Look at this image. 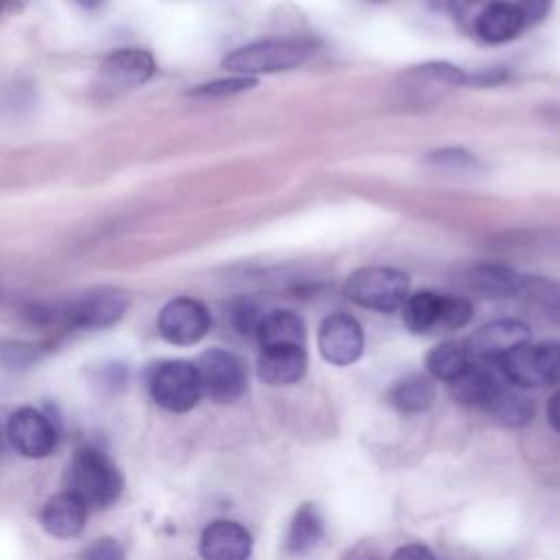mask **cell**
I'll list each match as a JSON object with an SVG mask.
<instances>
[{"instance_id":"6da1fadb","label":"cell","mask_w":560,"mask_h":560,"mask_svg":"<svg viewBox=\"0 0 560 560\" xmlns=\"http://www.w3.org/2000/svg\"><path fill=\"white\" fill-rule=\"evenodd\" d=\"M317 50L319 42L308 35L265 37L234 48L230 55H225L223 68L245 77L284 72L306 63L317 55Z\"/></svg>"},{"instance_id":"7a4b0ae2","label":"cell","mask_w":560,"mask_h":560,"mask_svg":"<svg viewBox=\"0 0 560 560\" xmlns=\"http://www.w3.org/2000/svg\"><path fill=\"white\" fill-rule=\"evenodd\" d=\"M125 488V477L116 462L96 446H79L66 470V490L77 494L88 508L114 505Z\"/></svg>"},{"instance_id":"3957f363","label":"cell","mask_w":560,"mask_h":560,"mask_svg":"<svg viewBox=\"0 0 560 560\" xmlns=\"http://www.w3.org/2000/svg\"><path fill=\"white\" fill-rule=\"evenodd\" d=\"M409 293L411 278L398 267H359L343 282V295L350 302L378 313L398 311Z\"/></svg>"},{"instance_id":"277c9868","label":"cell","mask_w":560,"mask_h":560,"mask_svg":"<svg viewBox=\"0 0 560 560\" xmlns=\"http://www.w3.org/2000/svg\"><path fill=\"white\" fill-rule=\"evenodd\" d=\"M492 365L508 385L521 389L560 385V339L527 341Z\"/></svg>"},{"instance_id":"5b68a950","label":"cell","mask_w":560,"mask_h":560,"mask_svg":"<svg viewBox=\"0 0 560 560\" xmlns=\"http://www.w3.org/2000/svg\"><path fill=\"white\" fill-rule=\"evenodd\" d=\"M147 389L153 402L171 413H186L201 400V381L192 361L164 359L147 370Z\"/></svg>"},{"instance_id":"8992f818","label":"cell","mask_w":560,"mask_h":560,"mask_svg":"<svg viewBox=\"0 0 560 560\" xmlns=\"http://www.w3.org/2000/svg\"><path fill=\"white\" fill-rule=\"evenodd\" d=\"M131 304V295L118 287H96L83 291L61 306V324L70 330H101L120 322Z\"/></svg>"},{"instance_id":"52a82bcc","label":"cell","mask_w":560,"mask_h":560,"mask_svg":"<svg viewBox=\"0 0 560 560\" xmlns=\"http://www.w3.org/2000/svg\"><path fill=\"white\" fill-rule=\"evenodd\" d=\"M201 392L217 405L236 402L249 383L245 361L225 350V348H208L195 361Z\"/></svg>"},{"instance_id":"ba28073f","label":"cell","mask_w":560,"mask_h":560,"mask_svg":"<svg viewBox=\"0 0 560 560\" xmlns=\"http://www.w3.org/2000/svg\"><path fill=\"white\" fill-rule=\"evenodd\" d=\"M7 440L20 455L28 459H44L57 448L59 427L50 413L24 405L9 416Z\"/></svg>"},{"instance_id":"9c48e42d","label":"cell","mask_w":560,"mask_h":560,"mask_svg":"<svg viewBox=\"0 0 560 560\" xmlns=\"http://www.w3.org/2000/svg\"><path fill=\"white\" fill-rule=\"evenodd\" d=\"M212 326L208 306L190 295L168 300L158 313V332L173 346H192L201 341Z\"/></svg>"},{"instance_id":"30bf717a","label":"cell","mask_w":560,"mask_h":560,"mask_svg":"<svg viewBox=\"0 0 560 560\" xmlns=\"http://www.w3.org/2000/svg\"><path fill=\"white\" fill-rule=\"evenodd\" d=\"M365 346L363 328L357 317L343 311L326 315L317 330V348L326 363L346 368L361 359Z\"/></svg>"},{"instance_id":"8fae6325","label":"cell","mask_w":560,"mask_h":560,"mask_svg":"<svg viewBox=\"0 0 560 560\" xmlns=\"http://www.w3.org/2000/svg\"><path fill=\"white\" fill-rule=\"evenodd\" d=\"M155 74V59L144 48H116L107 52L98 68L103 92L118 94L144 85Z\"/></svg>"},{"instance_id":"7c38bea8","label":"cell","mask_w":560,"mask_h":560,"mask_svg":"<svg viewBox=\"0 0 560 560\" xmlns=\"http://www.w3.org/2000/svg\"><path fill=\"white\" fill-rule=\"evenodd\" d=\"M398 88L402 96L411 103H427L429 98H438L440 94L468 85V72L448 61H422L411 66L402 77H398Z\"/></svg>"},{"instance_id":"4fadbf2b","label":"cell","mask_w":560,"mask_h":560,"mask_svg":"<svg viewBox=\"0 0 560 560\" xmlns=\"http://www.w3.org/2000/svg\"><path fill=\"white\" fill-rule=\"evenodd\" d=\"M529 337H532V330L525 322L505 317V319L488 322L481 328H477L466 339V346H468L475 361L497 363L499 359H503L512 350L527 343Z\"/></svg>"},{"instance_id":"5bb4252c","label":"cell","mask_w":560,"mask_h":560,"mask_svg":"<svg viewBox=\"0 0 560 560\" xmlns=\"http://www.w3.org/2000/svg\"><path fill=\"white\" fill-rule=\"evenodd\" d=\"M468 31L481 44L501 46L516 39L525 31V24L514 0H483Z\"/></svg>"},{"instance_id":"9a60e30c","label":"cell","mask_w":560,"mask_h":560,"mask_svg":"<svg viewBox=\"0 0 560 560\" xmlns=\"http://www.w3.org/2000/svg\"><path fill=\"white\" fill-rule=\"evenodd\" d=\"M505 387L508 383L501 378L499 370L490 368V363H483V361H472L457 378L448 383V389L455 402L464 407L481 409L486 413Z\"/></svg>"},{"instance_id":"2e32d148","label":"cell","mask_w":560,"mask_h":560,"mask_svg":"<svg viewBox=\"0 0 560 560\" xmlns=\"http://www.w3.org/2000/svg\"><path fill=\"white\" fill-rule=\"evenodd\" d=\"M252 534L232 518L210 521L199 536V553L203 560H249Z\"/></svg>"},{"instance_id":"e0dca14e","label":"cell","mask_w":560,"mask_h":560,"mask_svg":"<svg viewBox=\"0 0 560 560\" xmlns=\"http://www.w3.org/2000/svg\"><path fill=\"white\" fill-rule=\"evenodd\" d=\"M88 512L90 508L77 494L63 490L44 503L39 512V523L48 536L70 540L83 532L88 523Z\"/></svg>"},{"instance_id":"ac0fdd59","label":"cell","mask_w":560,"mask_h":560,"mask_svg":"<svg viewBox=\"0 0 560 560\" xmlns=\"http://www.w3.org/2000/svg\"><path fill=\"white\" fill-rule=\"evenodd\" d=\"M308 368L306 346H276V348H260L256 359V376L276 387L298 383Z\"/></svg>"},{"instance_id":"d6986e66","label":"cell","mask_w":560,"mask_h":560,"mask_svg":"<svg viewBox=\"0 0 560 560\" xmlns=\"http://www.w3.org/2000/svg\"><path fill=\"white\" fill-rule=\"evenodd\" d=\"M466 282L481 295L494 300L521 298L525 273L505 262H479L466 271Z\"/></svg>"},{"instance_id":"ffe728a7","label":"cell","mask_w":560,"mask_h":560,"mask_svg":"<svg viewBox=\"0 0 560 560\" xmlns=\"http://www.w3.org/2000/svg\"><path fill=\"white\" fill-rule=\"evenodd\" d=\"M326 523L315 503H302L293 512L284 538H282V549L289 558H302L311 553L324 538Z\"/></svg>"},{"instance_id":"44dd1931","label":"cell","mask_w":560,"mask_h":560,"mask_svg":"<svg viewBox=\"0 0 560 560\" xmlns=\"http://www.w3.org/2000/svg\"><path fill=\"white\" fill-rule=\"evenodd\" d=\"M254 339L260 348L306 346V326L298 313L289 308H276L262 315Z\"/></svg>"},{"instance_id":"7402d4cb","label":"cell","mask_w":560,"mask_h":560,"mask_svg":"<svg viewBox=\"0 0 560 560\" xmlns=\"http://www.w3.org/2000/svg\"><path fill=\"white\" fill-rule=\"evenodd\" d=\"M435 400V383L429 374L409 372L396 378L387 389V402L400 413L427 411Z\"/></svg>"},{"instance_id":"603a6c76","label":"cell","mask_w":560,"mask_h":560,"mask_svg":"<svg viewBox=\"0 0 560 560\" xmlns=\"http://www.w3.org/2000/svg\"><path fill=\"white\" fill-rule=\"evenodd\" d=\"M442 306H444V293L429 291V289L409 293V298L400 306L405 328L413 335H429L440 330Z\"/></svg>"},{"instance_id":"cb8c5ba5","label":"cell","mask_w":560,"mask_h":560,"mask_svg":"<svg viewBox=\"0 0 560 560\" xmlns=\"http://www.w3.org/2000/svg\"><path fill=\"white\" fill-rule=\"evenodd\" d=\"M472 361H475V359H472V354H470L466 341H459V339L440 341L438 346H433V348L424 354L427 374H429L431 378L446 381V383H451L453 378H457Z\"/></svg>"},{"instance_id":"d4e9b609","label":"cell","mask_w":560,"mask_h":560,"mask_svg":"<svg viewBox=\"0 0 560 560\" xmlns=\"http://www.w3.org/2000/svg\"><path fill=\"white\" fill-rule=\"evenodd\" d=\"M521 298L527 300L545 319L560 324V282L547 276L525 273Z\"/></svg>"},{"instance_id":"484cf974","label":"cell","mask_w":560,"mask_h":560,"mask_svg":"<svg viewBox=\"0 0 560 560\" xmlns=\"http://www.w3.org/2000/svg\"><path fill=\"white\" fill-rule=\"evenodd\" d=\"M488 413L497 422H501L503 427H514L516 429V427H525L534 420L536 407L527 396L505 387L501 392V396L494 400V405L488 409Z\"/></svg>"},{"instance_id":"4316f807","label":"cell","mask_w":560,"mask_h":560,"mask_svg":"<svg viewBox=\"0 0 560 560\" xmlns=\"http://www.w3.org/2000/svg\"><path fill=\"white\" fill-rule=\"evenodd\" d=\"M427 164L431 168L444 171V173H457V175H468V173H479L481 162L477 155L462 147H440L431 153H427Z\"/></svg>"},{"instance_id":"83f0119b","label":"cell","mask_w":560,"mask_h":560,"mask_svg":"<svg viewBox=\"0 0 560 560\" xmlns=\"http://www.w3.org/2000/svg\"><path fill=\"white\" fill-rule=\"evenodd\" d=\"M256 85H258L256 77L232 74V77H221V79H210L206 83H199L188 92V96H195V98H225V96L247 92Z\"/></svg>"},{"instance_id":"f1b7e54d","label":"cell","mask_w":560,"mask_h":560,"mask_svg":"<svg viewBox=\"0 0 560 560\" xmlns=\"http://www.w3.org/2000/svg\"><path fill=\"white\" fill-rule=\"evenodd\" d=\"M262 315L260 306L249 298H236L228 306V322L241 337H256Z\"/></svg>"},{"instance_id":"f546056e","label":"cell","mask_w":560,"mask_h":560,"mask_svg":"<svg viewBox=\"0 0 560 560\" xmlns=\"http://www.w3.org/2000/svg\"><path fill=\"white\" fill-rule=\"evenodd\" d=\"M475 315L472 302L464 295L444 293V306H442V324L440 330H457L464 328Z\"/></svg>"},{"instance_id":"4dcf8cb0","label":"cell","mask_w":560,"mask_h":560,"mask_svg":"<svg viewBox=\"0 0 560 560\" xmlns=\"http://www.w3.org/2000/svg\"><path fill=\"white\" fill-rule=\"evenodd\" d=\"M516 245L525 247H536L542 252H558L560 254V228L551 230H536V232H518L512 236Z\"/></svg>"},{"instance_id":"1f68e13d","label":"cell","mask_w":560,"mask_h":560,"mask_svg":"<svg viewBox=\"0 0 560 560\" xmlns=\"http://www.w3.org/2000/svg\"><path fill=\"white\" fill-rule=\"evenodd\" d=\"M81 560H125V547L120 540L103 536L94 540L90 547H85Z\"/></svg>"},{"instance_id":"d6a6232c","label":"cell","mask_w":560,"mask_h":560,"mask_svg":"<svg viewBox=\"0 0 560 560\" xmlns=\"http://www.w3.org/2000/svg\"><path fill=\"white\" fill-rule=\"evenodd\" d=\"M514 2H516L518 11H521L525 28L540 24L549 15V11L553 7V0H514Z\"/></svg>"},{"instance_id":"836d02e7","label":"cell","mask_w":560,"mask_h":560,"mask_svg":"<svg viewBox=\"0 0 560 560\" xmlns=\"http://www.w3.org/2000/svg\"><path fill=\"white\" fill-rule=\"evenodd\" d=\"M510 79V70L503 66H494V68H486L481 72H472L468 74V85L475 88H490V85H501Z\"/></svg>"},{"instance_id":"e575fe53","label":"cell","mask_w":560,"mask_h":560,"mask_svg":"<svg viewBox=\"0 0 560 560\" xmlns=\"http://www.w3.org/2000/svg\"><path fill=\"white\" fill-rule=\"evenodd\" d=\"M392 560H438L433 549L424 542H407V545H400L394 553H392Z\"/></svg>"},{"instance_id":"d590c367","label":"cell","mask_w":560,"mask_h":560,"mask_svg":"<svg viewBox=\"0 0 560 560\" xmlns=\"http://www.w3.org/2000/svg\"><path fill=\"white\" fill-rule=\"evenodd\" d=\"M545 413H547V422L551 424V429L560 433V389H556V392L549 396L547 407H545Z\"/></svg>"},{"instance_id":"8d00e7d4","label":"cell","mask_w":560,"mask_h":560,"mask_svg":"<svg viewBox=\"0 0 560 560\" xmlns=\"http://www.w3.org/2000/svg\"><path fill=\"white\" fill-rule=\"evenodd\" d=\"M343 560H381V558H378V553H376L370 545L361 542V545H354V547L343 556Z\"/></svg>"},{"instance_id":"74e56055","label":"cell","mask_w":560,"mask_h":560,"mask_svg":"<svg viewBox=\"0 0 560 560\" xmlns=\"http://www.w3.org/2000/svg\"><path fill=\"white\" fill-rule=\"evenodd\" d=\"M77 4H81L83 9H98L105 0H74Z\"/></svg>"},{"instance_id":"f35d334b","label":"cell","mask_w":560,"mask_h":560,"mask_svg":"<svg viewBox=\"0 0 560 560\" xmlns=\"http://www.w3.org/2000/svg\"><path fill=\"white\" fill-rule=\"evenodd\" d=\"M11 4H13V0H0V13H4Z\"/></svg>"},{"instance_id":"ab89813d","label":"cell","mask_w":560,"mask_h":560,"mask_svg":"<svg viewBox=\"0 0 560 560\" xmlns=\"http://www.w3.org/2000/svg\"><path fill=\"white\" fill-rule=\"evenodd\" d=\"M4 440H7V431H2V427H0V451H2V444H4Z\"/></svg>"},{"instance_id":"60d3db41","label":"cell","mask_w":560,"mask_h":560,"mask_svg":"<svg viewBox=\"0 0 560 560\" xmlns=\"http://www.w3.org/2000/svg\"><path fill=\"white\" fill-rule=\"evenodd\" d=\"M368 2H374V4H381V2H387V0H368Z\"/></svg>"}]
</instances>
